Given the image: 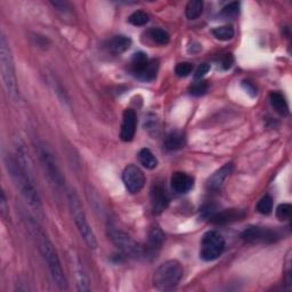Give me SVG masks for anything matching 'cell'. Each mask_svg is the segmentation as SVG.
<instances>
[{"label":"cell","instance_id":"cell-1","mask_svg":"<svg viewBox=\"0 0 292 292\" xmlns=\"http://www.w3.org/2000/svg\"><path fill=\"white\" fill-rule=\"evenodd\" d=\"M5 166L11 181L14 182V185L21 192L22 197L29 203L31 209L37 214L39 218H43L41 199H40L38 191L35 189L33 176H31L26 170H24L23 167L17 161V159H15L9 154L5 157Z\"/></svg>","mask_w":292,"mask_h":292},{"label":"cell","instance_id":"cell-2","mask_svg":"<svg viewBox=\"0 0 292 292\" xmlns=\"http://www.w3.org/2000/svg\"><path fill=\"white\" fill-rule=\"evenodd\" d=\"M32 231H33L35 238H37L39 250L42 255V258L46 263L48 270H49L51 279H53L55 285L58 287L59 290H67V288H69L67 280L63 272L61 261H59L58 255L56 253L54 245L37 225V223L32 222Z\"/></svg>","mask_w":292,"mask_h":292},{"label":"cell","instance_id":"cell-3","mask_svg":"<svg viewBox=\"0 0 292 292\" xmlns=\"http://www.w3.org/2000/svg\"><path fill=\"white\" fill-rule=\"evenodd\" d=\"M0 66H1V77L6 93L11 101L16 102L18 99V87L16 79L15 65L13 55L5 34L1 33L0 37Z\"/></svg>","mask_w":292,"mask_h":292},{"label":"cell","instance_id":"cell-4","mask_svg":"<svg viewBox=\"0 0 292 292\" xmlns=\"http://www.w3.org/2000/svg\"><path fill=\"white\" fill-rule=\"evenodd\" d=\"M67 201H69L71 215L73 217L80 237L83 239V241H85L89 249H97V240H96L94 232L91 230L89 223H88L85 209H83V206L81 201H80L77 192L73 190L67 192Z\"/></svg>","mask_w":292,"mask_h":292},{"label":"cell","instance_id":"cell-5","mask_svg":"<svg viewBox=\"0 0 292 292\" xmlns=\"http://www.w3.org/2000/svg\"><path fill=\"white\" fill-rule=\"evenodd\" d=\"M184 270L177 261H168L160 265L153 274V285L158 290L169 291L178 286Z\"/></svg>","mask_w":292,"mask_h":292},{"label":"cell","instance_id":"cell-6","mask_svg":"<svg viewBox=\"0 0 292 292\" xmlns=\"http://www.w3.org/2000/svg\"><path fill=\"white\" fill-rule=\"evenodd\" d=\"M107 233L111 241L114 243V246L118 248L120 251H122L123 254L128 257L139 259L145 257L147 255L146 250L144 248L135 241V240L130 237L129 234H127L126 232L121 231L114 225H109L107 229Z\"/></svg>","mask_w":292,"mask_h":292},{"label":"cell","instance_id":"cell-7","mask_svg":"<svg viewBox=\"0 0 292 292\" xmlns=\"http://www.w3.org/2000/svg\"><path fill=\"white\" fill-rule=\"evenodd\" d=\"M38 153L47 177L54 184V186L57 187V189H62L64 184H65V179H64V176L61 169H59V166L56 161L53 152L45 144H40L38 147Z\"/></svg>","mask_w":292,"mask_h":292},{"label":"cell","instance_id":"cell-8","mask_svg":"<svg viewBox=\"0 0 292 292\" xmlns=\"http://www.w3.org/2000/svg\"><path fill=\"white\" fill-rule=\"evenodd\" d=\"M225 249V240L217 231H209L203 235L200 257L205 262H213L221 257Z\"/></svg>","mask_w":292,"mask_h":292},{"label":"cell","instance_id":"cell-9","mask_svg":"<svg viewBox=\"0 0 292 292\" xmlns=\"http://www.w3.org/2000/svg\"><path fill=\"white\" fill-rule=\"evenodd\" d=\"M243 241L250 245H272L280 240L278 231L263 226H249L242 232Z\"/></svg>","mask_w":292,"mask_h":292},{"label":"cell","instance_id":"cell-10","mask_svg":"<svg viewBox=\"0 0 292 292\" xmlns=\"http://www.w3.org/2000/svg\"><path fill=\"white\" fill-rule=\"evenodd\" d=\"M122 181L126 189L131 194H137L145 185V175L137 166L129 165L125 168L122 173Z\"/></svg>","mask_w":292,"mask_h":292},{"label":"cell","instance_id":"cell-11","mask_svg":"<svg viewBox=\"0 0 292 292\" xmlns=\"http://www.w3.org/2000/svg\"><path fill=\"white\" fill-rule=\"evenodd\" d=\"M136 127H137V115L131 109H127L122 115V125L120 137L123 142H131L135 137Z\"/></svg>","mask_w":292,"mask_h":292},{"label":"cell","instance_id":"cell-12","mask_svg":"<svg viewBox=\"0 0 292 292\" xmlns=\"http://www.w3.org/2000/svg\"><path fill=\"white\" fill-rule=\"evenodd\" d=\"M151 205L154 214H161L165 211L169 205V197L167 191L161 184L153 185L151 190Z\"/></svg>","mask_w":292,"mask_h":292},{"label":"cell","instance_id":"cell-13","mask_svg":"<svg viewBox=\"0 0 292 292\" xmlns=\"http://www.w3.org/2000/svg\"><path fill=\"white\" fill-rule=\"evenodd\" d=\"M232 171H233V165H232V163H226V165H224L221 169L215 171V173L210 176L209 179H208L207 183L208 189L210 191L221 190L226 179L230 177Z\"/></svg>","mask_w":292,"mask_h":292},{"label":"cell","instance_id":"cell-14","mask_svg":"<svg viewBox=\"0 0 292 292\" xmlns=\"http://www.w3.org/2000/svg\"><path fill=\"white\" fill-rule=\"evenodd\" d=\"M170 183L171 189H173L176 193L184 194L193 189L194 179L192 178L190 175L182 173V171H177V173H174L173 176H171Z\"/></svg>","mask_w":292,"mask_h":292},{"label":"cell","instance_id":"cell-15","mask_svg":"<svg viewBox=\"0 0 292 292\" xmlns=\"http://www.w3.org/2000/svg\"><path fill=\"white\" fill-rule=\"evenodd\" d=\"M243 217H245V211L243 210L230 209L217 211V213L210 218V222L216 224V225H224V224L240 221V219H242Z\"/></svg>","mask_w":292,"mask_h":292},{"label":"cell","instance_id":"cell-16","mask_svg":"<svg viewBox=\"0 0 292 292\" xmlns=\"http://www.w3.org/2000/svg\"><path fill=\"white\" fill-rule=\"evenodd\" d=\"M131 46V39L126 37V35H115L112 39H110L106 43V47L109 51L112 54L120 55L125 53L129 49Z\"/></svg>","mask_w":292,"mask_h":292},{"label":"cell","instance_id":"cell-17","mask_svg":"<svg viewBox=\"0 0 292 292\" xmlns=\"http://www.w3.org/2000/svg\"><path fill=\"white\" fill-rule=\"evenodd\" d=\"M185 145V135L182 131L175 130L167 135L165 139V147L168 151L181 150Z\"/></svg>","mask_w":292,"mask_h":292},{"label":"cell","instance_id":"cell-18","mask_svg":"<svg viewBox=\"0 0 292 292\" xmlns=\"http://www.w3.org/2000/svg\"><path fill=\"white\" fill-rule=\"evenodd\" d=\"M270 101L273 109L281 115H288L289 114V106L286 101V97L279 91H273L270 95Z\"/></svg>","mask_w":292,"mask_h":292},{"label":"cell","instance_id":"cell-19","mask_svg":"<svg viewBox=\"0 0 292 292\" xmlns=\"http://www.w3.org/2000/svg\"><path fill=\"white\" fill-rule=\"evenodd\" d=\"M150 59L147 58V56L145 53H143V51H138V53L134 54L133 58H131V72H133V74L135 77H137V75L141 73V72L145 69L147 66V64H149Z\"/></svg>","mask_w":292,"mask_h":292},{"label":"cell","instance_id":"cell-20","mask_svg":"<svg viewBox=\"0 0 292 292\" xmlns=\"http://www.w3.org/2000/svg\"><path fill=\"white\" fill-rule=\"evenodd\" d=\"M158 71H159V62L157 61V59H150L147 66L136 78L146 82L153 81V80L157 78Z\"/></svg>","mask_w":292,"mask_h":292},{"label":"cell","instance_id":"cell-21","mask_svg":"<svg viewBox=\"0 0 292 292\" xmlns=\"http://www.w3.org/2000/svg\"><path fill=\"white\" fill-rule=\"evenodd\" d=\"M138 160L141 165L146 169H154L158 167V159L150 149H142L138 153Z\"/></svg>","mask_w":292,"mask_h":292},{"label":"cell","instance_id":"cell-22","mask_svg":"<svg viewBox=\"0 0 292 292\" xmlns=\"http://www.w3.org/2000/svg\"><path fill=\"white\" fill-rule=\"evenodd\" d=\"M74 273L75 278H77V285L80 291H89V280L83 271V267L81 266V263L79 259H75L74 262Z\"/></svg>","mask_w":292,"mask_h":292},{"label":"cell","instance_id":"cell-23","mask_svg":"<svg viewBox=\"0 0 292 292\" xmlns=\"http://www.w3.org/2000/svg\"><path fill=\"white\" fill-rule=\"evenodd\" d=\"M149 37L154 43L160 46H166L170 41V34L163 29H159V27H154V29L149 30Z\"/></svg>","mask_w":292,"mask_h":292},{"label":"cell","instance_id":"cell-24","mask_svg":"<svg viewBox=\"0 0 292 292\" xmlns=\"http://www.w3.org/2000/svg\"><path fill=\"white\" fill-rule=\"evenodd\" d=\"M203 11V2L201 0H192L186 5L185 14L189 19H197Z\"/></svg>","mask_w":292,"mask_h":292},{"label":"cell","instance_id":"cell-25","mask_svg":"<svg viewBox=\"0 0 292 292\" xmlns=\"http://www.w3.org/2000/svg\"><path fill=\"white\" fill-rule=\"evenodd\" d=\"M165 234L160 229H153L149 234V247L150 251H154L155 249L161 247L165 242Z\"/></svg>","mask_w":292,"mask_h":292},{"label":"cell","instance_id":"cell-26","mask_svg":"<svg viewBox=\"0 0 292 292\" xmlns=\"http://www.w3.org/2000/svg\"><path fill=\"white\" fill-rule=\"evenodd\" d=\"M213 34L216 39L222 40V41H229L234 37V29L231 25L218 26L213 30Z\"/></svg>","mask_w":292,"mask_h":292},{"label":"cell","instance_id":"cell-27","mask_svg":"<svg viewBox=\"0 0 292 292\" xmlns=\"http://www.w3.org/2000/svg\"><path fill=\"white\" fill-rule=\"evenodd\" d=\"M149 21H150L149 14H146L145 11L143 10L134 11V13L129 16V18H128V22L133 24L135 26H143Z\"/></svg>","mask_w":292,"mask_h":292},{"label":"cell","instance_id":"cell-28","mask_svg":"<svg viewBox=\"0 0 292 292\" xmlns=\"http://www.w3.org/2000/svg\"><path fill=\"white\" fill-rule=\"evenodd\" d=\"M257 210L262 215H270L272 213V210H273V199H272L271 195L266 194L265 197L259 200L257 203Z\"/></svg>","mask_w":292,"mask_h":292},{"label":"cell","instance_id":"cell-29","mask_svg":"<svg viewBox=\"0 0 292 292\" xmlns=\"http://www.w3.org/2000/svg\"><path fill=\"white\" fill-rule=\"evenodd\" d=\"M208 82L205 80H198L190 87V93L193 96H202L208 91Z\"/></svg>","mask_w":292,"mask_h":292},{"label":"cell","instance_id":"cell-30","mask_svg":"<svg viewBox=\"0 0 292 292\" xmlns=\"http://www.w3.org/2000/svg\"><path fill=\"white\" fill-rule=\"evenodd\" d=\"M291 211H292V207L289 203H282V205L278 206L277 208V217L280 219V221H289L291 218Z\"/></svg>","mask_w":292,"mask_h":292},{"label":"cell","instance_id":"cell-31","mask_svg":"<svg viewBox=\"0 0 292 292\" xmlns=\"http://www.w3.org/2000/svg\"><path fill=\"white\" fill-rule=\"evenodd\" d=\"M192 70H193V65H192L191 63L183 62V63L177 64V66H176V69H175V72H176V74L178 75V77L185 78V77H187V75H190L192 73Z\"/></svg>","mask_w":292,"mask_h":292},{"label":"cell","instance_id":"cell-32","mask_svg":"<svg viewBox=\"0 0 292 292\" xmlns=\"http://www.w3.org/2000/svg\"><path fill=\"white\" fill-rule=\"evenodd\" d=\"M240 9V2H231L229 5L225 6L222 10V15L225 16V17H233V16H237L239 14Z\"/></svg>","mask_w":292,"mask_h":292},{"label":"cell","instance_id":"cell-33","mask_svg":"<svg viewBox=\"0 0 292 292\" xmlns=\"http://www.w3.org/2000/svg\"><path fill=\"white\" fill-rule=\"evenodd\" d=\"M210 71V65L207 63H202L201 65H200L197 71H195L194 73V79L195 80H202V78L205 77V75L208 73V72Z\"/></svg>","mask_w":292,"mask_h":292},{"label":"cell","instance_id":"cell-34","mask_svg":"<svg viewBox=\"0 0 292 292\" xmlns=\"http://www.w3.org/2000/svg\"><path fill=\"white\" fill-rule=\"evenodd\" d=\"M234 63V58L233 56H232V54H226L225 56H224L223 61H222V66L224 70H229L232 67V65H233Z\"/></svg>","mask_w":292,"mask_h":292},{"label":"cell","instance_id":"cell-35","mask_svg":"<svg viewBox=\"0 0 292 292\" xmlns=\"http://www.w3.org/2000/svg\"><path fill=\"white\" fill-rule=\"evenodd\" d=\"M242 87L245 88V89L247 90V93L249 94L250 96H253V97H254V96L257 95V89H256V87L251 82L243 81L242 82Z\"/></svg>","mask_w":292,"mask_h":292},{"label":"cell","instance_id":"cell-36","mask_svg":"<svg viewBox=\"0 0 292 292\" xmlns=\"http://www.w3.org/2000/svg\"><path fill=\"white\" fill-rule=\"evenodd\" d=\"M0 210H1V215L2 217H6V214L8 211V207H7V200H6V195L5 192H1V200H0Z\"/></svg>","mask_w":292,"mask_h":292},{"label":"cell","instance_id":"cell-37","mask_svg":"<svg viewBox=\"0 0 292 292\" xmlns=\"http://www.w3.org/2000/svg\"><path fill=\"white\" fill-rule=\"evenodd\" d=\"M291 259H290V253L288 255L287 258V281L288 285L291 286Z\"/></svg>","mask_w":292,"mask_h":292}]
</instances>
